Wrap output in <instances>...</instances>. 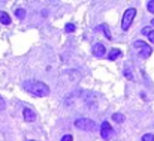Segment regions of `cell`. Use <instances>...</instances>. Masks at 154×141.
Instances as JSON below:
<instances>
[{"instance_id": "obj_16", "label": "cell", "mask_w": 154, "mask_h": 141, "mask_svg": "<svg viewBox=\"0 0 154 141\" xmlns=\"http://www.w3.org/2000/svg\"><path fill=\"white\" fill-rule=\"evenodd\" d=\"M147 8H148V11H150V12H154V0H151V2H148Z\"/></svg>"}, {"instance_id": "obj_1", "label": "cell", "mask_w": 154, "mask_h": 141, "mask_svg": "<svg viewBox=\"0 0 154 141\" xmlns=\"http://www.w3.org/2000/svg\"><path fill=\"white\" fill-rule=\"evenodd\" d=\"M23 89L29 93L35 95L38 98H44V96H48L50 95V87L42 83V81H38V80H29V81H24L23 84Z\"/></svg>"}, {"instance_id": "obj_9", "label": "cell", "mask_w": 154, "mask_h": 141, "mask_svg": "<svg viewBox=\"0 0 154 141\" xmlns=\"http://www.w3.org/2000/svg\"><path fill=\"white\" fill-rule=\"evenodd\" d=\"M120 56H121V51H120L118 48H112L111 53H109V56H108V59H109V60H115V59L120 57Z\"/></svg>"}, {"instance_id": "obj_18", "label": "cell", "mask_w": 154, "mask_h": 141, "mask_svg": "<svg viewBox=\"0 0 154 141\" xmlns=\"http://www.w3.org/2000/svg\"><path fill=\"white\" fill-rule=\"evenodd\" d=\"M6 108V102L3 101V98L0 96V110H5Z\"/></svg>"}, {"instance_id": "obj_4", "label": "cell", "mask_w": 154, "mask_h": 141, "mask_svg": "<svg viewBox=\"0 0 154 141\" xmlns=\"http://www.w3.org/2000/svg\"><path fill=\"white\" fill-rule=\"evenodd\" d=\"M133 45L141 51V54H142L144 57H150V56H151V53H153V48L150 47L148 44H145L144 41H135V44H133Z\"/></svg>"}, {"instance_id": "obj_17", "label": "cell", "mask_w": 154, "mask_h": 141, "mask_svg": "<svg viewBox=\"0 0 154 141\" xmlns=\"http://www.w3.org/2000/svg\"><path fill=\"white\" fill-rule=\"evenodd\" d=\"M148 39L154 44V30H150V32H148Z\"/></svg>"}, {"instance_id": "obj_13", "label": "cell", "mask_w": 154, "mask_h": 141, "mask_svg": "<svg viewBox=\"0 0 154 141\" xmlns=\"http://www.w3.org/2000/svg\"><path fill=\"white\" fill-rule=\"evenodd\" d=\"M142 141H154V135L153 134H145L142 137Z\"/></svg>"}, {"instance_id": "obj_19", "label": "cell", "mask_w": 154, "mask_h": 141, "mask_svg": "<svg viewBox=\"0 0 154 141\" xmlns=\"http://www.w3.org/2000/svg\"><path fill=\"white\" fill-rule=\"evenodd\" d=\"M61 141H73V138H72V135L67 134V135H64V137L61 138Z\"/></svg>"}, {"instance_id": "obj_2", "label": "cell", "mask_w": 154, "mask_h": 141, "mask_svg": "<svg viewBox=\"0 0 154 141\" xmlns=\"http://www.w3.org/2000/svg\"><path fill=\"white\" fill-rule=\"evenodd\" d=\"M75 126H76L78 129H82V131H87V132L94 131V129L97 128L96 122H94V120H91V119H87V117L76 119V120H75Z\"/></svg>"}, {"instance_id": "obj_6", "label": "cell", "mask_w": 154, "mask_h": 141, "mask_svg": "<svg viewBox=\"0 0 154 141\" xmlns=\"http://www.w3.org/2000/svg\"><path fill=\"white\" fill-rule=\"evenodd\" d=\"M105 53H106L105 45H102V44H96V45H93V56H96V57H103Z\"/></svg>"}, {"instance_id": "obj_21", "label": "cell", "mask_w": 154, "mask_h": 141, "mask_svg": "<svg viewBox=\"0 0 154 141\" xmlns=\"http://www.w3.org/2000/svg\"><path fill=\"white\" fill-rule=\"evenodd\" d=\"M32 141H33V140H32Z\"/></svg>"}, {"instance_id": "obj_11", "label": "cell", "mask_w": 154, "mask_h": 141, "mask_svg": "<svg viewBox=\"0 0 154 141\" xmlns=\"http://www.w3.org/2000/svg\"><path fill=\"white\" fill-rule=\"evenodd\" d=\"M112 120H115L117 123H123L124 122V116L120 114V113H115V114H112Z\"/></svg>"}, {"instance_id": "obj_12", "label": "cell", "mask_w": 154, "mask_h": 141, "mask_svg": "<svg viewBox=\"0 0 154 141\" xmlns=\"http://www.w3.org/2000/svg\"><path fill=\"white\" fill-rule=\"evenodd\" d=\"M15 15H17L18 20H23V18L26 17V11H24V9H17V11H15Z\"/></svg>"}, {"instance_id": "obj_7", "label": "cell", "mask_w": 154, "mask_h": 141, "mask_svg": "<svg viewBox=\"0 0 154 141\" xmlns=\"http://www.w3.org/2000/svg\"><path fill=\"white\" fill-rule=\"evenodd\" d=\"M23 114H24V120L26 122H35V113L30 110V108H24V111H23Z\"/></svg>"}, {"instance_id": "obj_10", "label": "cell", "mask_w": 154, "mask_h": 141, "mask_svg": "<svg viewBox=\"0 0 154 141\" xmlns=\"http://www.w3.org/2000/svg\"><path fill=\"white\" fill-rule=\"evenodd\" d=\"M96 30H102L103 33H105V36L108 38V39H112V35H111V32H109V27L106 26V24H102V26H99Z\"/></svg>"}, {"instance_id": "obj_5", "label": "cell", "mask_w": 154, "mask_h": 141, "mask_svg": "<svg viewBox=\"0 0 154 141\" xmlns=\"http://www.w3.org/2000/svg\"><path fill=\"white\" fill-rule=\"evenodd\" d=\"M100 135H102L103 140H109V138H112V135H114V129L111 128V125H109L108 122H103L102 125H100Z\"/></svg>"}, {"instance_id": "obj_3", "label": "cell", "mask_w": 154, "mask_h": 141, "mask_svg": "<svg viewBox=\"0 0 154 141\" xmlns=\"http://www.w3.org/2000/svg\"><path fill=\"white\" fill-rule=\"evenodd\" d=\"M135 17H136V9H135V8H130V9H127V11L124 12L123 21H121V29H123L124 32L129 30V27H130V24H132V21H133Z\"/></svg>"}, {"instance_id": "obj_14", "label": "cell", "mask_w": 154, "mask_h": 141, "mask_svg": "<svg viewBox=\"0 0 154 141\" xmlns=\"http://www.w3.org/2000/svg\"><path fill=\"white\" fill-rule=\"evenodd\" d=\"M75 29H76V27H75L73 24H67V26L64 27V30H66V32H69V33H72V32H75Z\"/></svg>"}, {"instance_id": "obj_8", "label": "cell", "mask_w": 154, "mask_h": 141, "mask_svg": "<svg viewBox=\"0 0 154 141\" xmlns=\"http://www.w3.org/2000/svg\"><path fill=\"white\" fill-rule=\"evenodd\" d=\"M0 23L5 24V26H9L11 24V17L6 12H0Z\"/></svg>"}, {"instance_id": "obj_20", "label": "cell", "mask_w": 154, "mask_h": 141, "mask_svg": "<svg viewBox=\"0 0 154 141\" xmlns=\"http://www.w3.org/2000/svg\"><path fill=\"white\" fill-rule=\"evenodd\" d=\"M151 24H153V26H154V20H153V21H151Z\"/></svg>"}, {"instance_id": "obj_15", "label": "cell", "mask_w": 154, "mask_h": 141, "mask_svg": "<svg viewBox=\"0 0 154 141\" xmlns=\"http://www.w3.org/2000/svg\"><path fill=\"white\" fill-rule=\"evenodd\" d=\"M124 75H126V78H129V80H133V75H132L130 69H126V71H124Z\"/></svg>"}]
</instances>
